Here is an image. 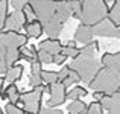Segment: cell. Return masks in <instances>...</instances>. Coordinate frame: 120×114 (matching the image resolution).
<instances>
[{
  "label": "cell",
  "mask_w": 120,
  "mask_h": 114,
  "mask_svg": "<svg viewBox=\"0 0 120 114\" xmlns=\"http://www.w3.org/2000/svg\"><path fill=\"white\" fill-rule=\"evenodd\" d=\"M30 0H11V5L15 11H21L26 5H29Z\"/></svg>",
  "instance_id": "1f68e13d"
},
{
  "label": "cell",
  "mask_w": 120,
  "mask_h": 114,
  "mask_svg": "<svg viewBox=\"0 0 120 114\" xmlns=\"http://www.w3.org/2000/svg\"><path fill=\"white\" fill-rule=\"evenodd\" d=\"M37 52H38V49H35L34 46H30V47L24 46V47H21V50H20V59L32 62L34 59H37Z\"/></svg>",
  "instance_id": "ac0fdd59"
},
{
  "label": "cell",
  "mask_w": 120,
  "mask_h": 114,
  "mask_svg": "<svg viewBox=\"0 0 120 114\" xmlns=\"http://www.w3.org/2000/svg\"><path fill=\"white\" fill-rule=\"evenodd\" d=\"M108 114H120V93L111 94V106L108 110Z\"/></svg>",
  "instance_id": "cb8c5ba5"
},
{
  "label": "cell",
  "mask_w": 120,
  "mask_h": 114,
  "mask_svg": "<svg viewBox=\"0 0 120 114\" xmlns=\"http://www.w3.org/2000/svg\"><path fill=\"white\" fill-rule=\"evenodd\" d=\"M93 37H94L93 26L85 24V23H81L79 26L76 27V32H75V41H76V43L88 44V43L93 41Z\"/></svg>",
  "instance_id": "30bf717a"
},
{
  "label": "cell",
  "mask_w": 120,
  "mask_h": 114,
  "mask_svg": "<svg viewBox=\"0 0 120 114\" xmlns=\"http://www.w3.org/2000/svg\"><path fill=\"white\" fill-rule=\"evenodd\" d=\"M100 62H102L103 67H109V68H112V70L120 73V52H116V53L105 52L102 55Z\"/></svg>",
  "instance_id": "8fae6325"
},
{
  "label": "cell",
  "mask_w": 120,
  "mask_h": 114,
  "mask_svg": "<svg viewBox=\"0 0 120 114\" xmlns=\"http://www.w3.org/2000/svg\"><path fill=\"white\" fill-rule=\"evenodd\" d=\"M117 93H120V87H119V90H117Z\"/></svg>",
  "instance_id": "b9f144b4"
},
{
  "label": "cell",
  "mask_w": 120,
  "mask_h": 114,
  "mask_svg": "<svg viewBox=\"0 0 120 114\" xmlns=\"http://www.w3.org/2000/svg\"><path fill=\"white\" fill-rule=\"evenodd\" d=\"M108 18L120 27V0H114V5L109 8V15Z\"/></svg>",
  "instance_id": "d6986e66"
},
{
  "label": "cell",
  "mask_w": 120,
  "mask_h": 114,
  "mask_svg": "<svg viewBox=\"0 0 120 114\" xmlns=\"http://www.w3.org/2000/svg\"><path fill=\"white\" fill-rule=\"evenodd\" d=\"M70 8H71V15L78 20L82 18V0H70Z\"/></svg>",
  "instance_id": "d4e9b609"
},
{
  "label": "cell",
  "mask_w": 120,
  "mask_h": 114,
  "mask_svg": "<svg viewBox=\"0 0 120 114\" xmlns=\"http://www.w3.org/2000/svg\"><path fill=\"white\" fill-rule=\"evenodd\" d=\"M105 2H106V3H109V2H114V0H105Z\"/></svg>",
  "instance_id": "60d3db41"
},
{
  "label": "cell",
  "mask_w": 120,
  "mask_h": 114,
  "mask_svg": "<svg viewBox=\"0 0 120 114\" xmlns=\"http://www.w3.org/2000/svg\"><path fill=\"white\" fill-rule=\"evenodd\" d=\"M41 96L43 94L38 91L32 90V91H26L21 93V103L24 106V113L27 114H38L41 110Z\"/></svg>",
  "instance_id": "8992f818"
},
{
  "label": "cell",
  "mask_w": 120,
  "mask_h": 114,
  "mask_svg": "<svg viewBox=\"0 0 120 114\" xmlns=\"http://www.w3.org/2000/svg\"><path fill=\"white\" fill-rule=\"evenodd\" d=\"M100 64L102 62L97 61L94 58V55H78L76 58L71 61L70 67L79 75L81 81L90 82L94 76L97 75V72L100 70Z\"/></svg>",
  "instance_id": "5b68a950"
},
{
  "label": "cell",
  "mask_w": 120,
  "mask_h": 114,
  "mask_svg": "<svg viewBox=\"0 0 120 114\" xmlns=\"http://www.w3.org/2000/svg\"><path fill=\"white\" fill-rule=\"evenodd\" d=\"M109 15V8L105 0H82L81 21L90 26H96Z\"/></svg>",
  "instance_id": "277c9868"
},
{
  "label": "cell",
  "mask_w": 120,
  "mask_h": 114,
  "mask_svg": "<svg viewBox=\"0 0 120 114\" xmlns=\"http://www.w3.org/2000/svg\"><path fill=\"white\" fill-rule=\"evenodd\" d=\"M34 90L43 94V93H47V91H49V85H46V84H41V85H38V87H35Z\"/></svg>",
  "instance_id": "74e56055"
},
{
  "label": "cell",
  "mask_w": 120,
  "mask_h": 114,
  "mask_svg": "<svg viewBox=\"0 0 120 114\" xmlns=\"http://www.w3.org/2000/svg\"><path fill=\"white\" fill-rule=\"evenodd\" d=\"M65 59H67V58H65V56L62 55L61 52L56 53V55H53V62H55V64H58V65H59V64H64Z\"/></svg>",
  "instance_id": "8d00e7d4"
},
{
  "label": "cell",
  "mask_w": 120,
  "mask_h": 114,
  "mask_svg": "<svg viewBox=\"0 0 120 114\" xmlns=\"http://www.w3.org/2000/svg\"><path fill=\"white\" fill-rule=\"evenodd\" d=\"M87 94H88V93H87V88L76 85V87H73V88H71V90L67 93V99H70V100H79L81 97H85Z\"/></svg>",
  "instance_id": "ffe728a7"
},
{
  "label": "cell",
  "mask_w": 120,
  "mask_h": 114,
  "mask_svg": "<svg viewBox=\"0 0 120 114\" xmlns=\"http://www.w3.org/2000/svg\"><path fill=\"white\" fill-rule=\"evenodd\" d=\"M93 32L97 37H108V38H120V27L116 26L109 18H105L99 24L93 26Z\"/></svg>",
  "instance_id": "ba28073f"
},
{
  "label": "cell",
  "mask_w": 120,
  "mask_h": 114,
  "mask_svg": "<svg viewBox=\"0 0 120 114\" xmlns=\"http://www.w3.org/2000/svg\"><path fill=\"white\" fill-rule=\"evenodd\" d=\"M6 17H8V0H0V32L5 30Z\"/></svg>",
  "instance_id": "603a6c76"
},
{
  "label": "cell",
  "mask_w": 120,
  "mask_h": 114,
  "mask_svg": "<svg viewBox=\"0 0 120 114\" xmlns=\"http://www.w3.org/2000/svg\"><path fill=\"white\" fill-rule=\"evenodd\" d=\"M102 96H103V93H100V91H94V93H93L94 100H97V102H99V100L102 99Z\"/></svg>",
  "instance_id": "f35d334b"
},
{
  "label": "cell",
  "mask_w": 120,
  "mask_h": 114,
  "mask_svg": "<svg viewBox=\"0 0 120 114\" xmlns=\"http://www.w3.org/2000/svg\"><path fill=\"white\" fill-rule=\"evenodd\" d=\"M30 6L37 14L47 38L59 40L65 21L71 17L68 0H30Z\"/></svg>",
  "instance_id": "6da1fadb"
},
{
  "label": "cell",
  "mask_w": 120,
  "mask_h": 114,
  "mask_svg": "<svg viewBox=\"0 0 120 114\" xmlns=\"http://www.w3.org/2000/svg\"><path fill=\"white\" fill-rule=\"evenodd\" d=\"M99 50V43L97 41H91L88 44H84V46L79 49V55H94V53Z\"/></svg>",
  "instance_id": "7402d4cb"
},
{
  "label": "cell",
  "mask_w": 120,
  "mask_h": 114,
  "mask_svg": "<svg viewBox=\"0 0 120 114\" xmlns=\"http://www.w3.org/2000/svg\"><path fill=\"white\" fill-rule=\"evenodd\" d=\"M61 53L65 56V58H73L75 59L78 55H79V49L76 47V41L75 40H68L67 43L62 46Z\"/></svg>",
  "instance_id": "2e32d148"
},
{
  "label": "cell",
  "mask_w": 120,
  "mask_h": 114,
  "mask_svg": "<svg viewBox=\"0 0 120 114\" xmlns=\"http://www.w3.org/2000/svg\"><path fill=\"white\" fill-rule=\"evenodd\" d=\"M43 64L38 61V59H34L32 62H30V73H41V70H43Z\"/></svg>",
  "instance_id": "d590c367"
},
{
  "label": "cell",
  "mask_w": 120,
  "mask_h": 114,
  "mask_svg": "<svg viewBox=\"0 0 120 114\" xmlns=\"http://www.w3.org/2000/svg\"><path fill=\"white\" fill-rule=\"evenodd\" d=\"M78 82H81V78H79V75L76 73V72L71 68V72H70V75L67 76V78L62 81V84L65 85V88H68V87H71L73 84H78Z\"/></svg>",
  "instance_id": "4316f807"
},
{
  "label": "cell",
  "mask_w": 120,
  "mask_h": 114,
  "mask_svg": "<svg viewBox=\"0 0 120 114\" xmlns=\"http://www.w3.org/2000/svg\"><path fill=\"white\" fill-rule=\"evenodd\" d=\"M23 70H24L23 65H20V64L12 65L5 73V82H8V84H15L17 81H20L21 76H23Z\"/></svg>",
  "instance_id": "5bb4252c"
},
{
  "label": "cell",
  "mask_w": 120,
  "mask_h": 114,
  "mask_svg": "<svg viewBox=\"0 0 120 114\" xmlns=\"http://www.w3.org/2000/svg\"><path fill=\"white\" fill-rule=\"evenodd\" d=\"M87 106L88 105H85L81 99L79 100H71L67 106V111H68V114H85L87 113Z\"/></svg>",
  "instance_id": "e0dca14e"
},
{
  "label": "cell",
  "mask_w": 120,
  "mask_h": 114,
  "mask_svg": "<svg viewBox=\"0 0 120 114\" xmlns=\"http://www.w3.org/2000/svg\"><path fill=\"white\" fill-rule=\"evenodd\" d=\"M99 103H100V106H102L103 110H106V111H108L109 106H111V94H103L102 99L99 100Z\"/></svg>",
  "instance_id": "d6a6232c"
},
{
  "label": "cell",
  "mask_w": 120,
  "mask_h": 114,
  "mask_svg": "<svg viewBox=\"0 0 120 114\" xmlns=\"http://www.w3.org/2000/svg\"><path fill=\"white\" fill-rule=\"evenodd\" d=\"M0 114H3V111H2V110H0Z\"/></svg>",
  "instance_id": "7bdbcfd3"
},
{
  "label": "cell",
  "mask_w": 120,
  "mask_h": 114,
  "mask_svg": "<svg viewBox=\"0 0 120 114\" xmlns=\"http://www.w3.org/2000/svg\"><path fill=\"white\" fill-rule=\"evenodd\" d=\"M85 114H103V108L100 106V103L97 100H94L87 106V113Z\"/></svg>",
  "instance_id": "83f0119b"
},
{
  "label": "cell",
  "mask_w": 120,
  "mask_h": 114,
  "mask_svg": "<svg viewBox=\"0 0 120 114\" xmlns=\"http://www.w3.org/2000/svg\"><path fill=\"white\" fill-rule=\"evenodd\" d=\"M3 84H5V78L0 76V97H2V93H3Z\"/></svg>",
  "instance_id": "ab89813d"
},
{
  "label": "cell",
  "mask_w": 120,
  "mask_h": 114,
  "mask_svg": "<svg viewBox=\"0 0 120 114\" xmlns=\"http://www.w3.org/2000/svg\"><path fill=\"white\" fill-rule=\"evenodd\" d=\"M41 84H43V79H41L40 73H30L29 75V85L32 88L38 87V85H41Z\"/></svg>",
  "instance_id": "4dcf8cb0"
},
{
  "label": "cell",
  "mask_w": 120,
  "mask_h": 114,
  "mask_svg": "<svg viewBox=\"0 0 120 114\" xmlns=\"http://www.w3.org/2000/svg\"><path fill=\"white\" fill-rule=\"evenodd\" d=\"M41 79H43V84L50 85L53 82H58V73L56 72H50V70H41Z\"/></svg>",
  "instance_id": "44dd1931"
},
{
  "label": "cell",
  "mask_w": 120,
  "mask_h": 114,
  "mask_svg": "<svg viewBox=\"0 0 120 114\" xmlns=\"http://www.w3.org/2000/svg\"><path fill=\"white\" fill-rule=\"evenodd\" d=\"M38 114H64V113L58 108H53V106H41Z\"/></svg>",
  "instance_id": "e575fe53"
},
{
  "label": "cell",
  "mask_w": 120,
  "mask_h": 114,
  "mask_svg": "<svg viewBox=\"0 0 120 114\" xmlns=\"http://www.w3.org/2000/svg\"><path fill=\"white\" fill-rule=\"evenodd\" d=\"M21 11L24 12V17H26L27 23H29V21H35L37 20V14H35V11H34V8L30 6V3H29V5H26Z\"/></svg>",
  "instance_id": "f1b7e54d"
},
{
  "label": "cell",
  "mask_w": 120,
  "mask_h": 114,
  "mask_svg": "<svg viewBox=\"0 0 120 114\" xmlns=\"http://www.w3.org/2000/svg\"><path fill=\"white\" fill-rule=\"evenodd\" d=\"M70 72H71V67H70V65H64V67L59 70V73H58V82H62V81H64V79L70 75Z\"/></svg>",
  "instance_id": "836d02e7"
},
{
  "label": "cell",
  "mask_w": 120,
  "mask_h": 114,
  "mask_svg": "<svg viewBox=\"0 0 120 114\" xmlns=\"http://www.w3.org/2000/svg\"><path fill=\"white\" fill-rule=\"evenodd\" d=\"M88 88L103 94H114L120 87V73L109 67H100L97 75L88 82Z\"/></svg>",
  "instance_id": "3957f363"
},
{
  "label": "cell",
  "mask_w": 120,
  "mask_h": 114,
  "mask_svg": "<svg viewBox=\"0 0 120 114\" xmlns=\"http://www.w3.org/2000/svg\"><path fill=\"white\" fill-rule=\"evenodd\" d=\"M37 59H38L41 64H52L53 62V55H50L49 52H46V50L38 49V52H37Z\"/></svg>",
  "instance_id": "484cf974"
},
{
  "label": "cell",
  "mask_w": 120,
  "mask_h": 114,
  "mask_svg": "<svg viewBox=\"0 0 120 114\" xmlns=\"http://www.w3.org/2000/svg\"><path fill=\"white\" fill-rule=\"evenodd\" d=\"M38 49L41 50H46V52H49L50 55H56V53L61 52L62 49V44L59 40H52V38H47V40L41 41L38 44Z\"/></svg>",
  "instance_id": "4fadbf2b"
},
{
  "label": "cell",
  "mask_w": 120,
  "mask_h": 114,
  "mask_svg": "<svg viewBox=\"0 0 120 114\" xmlns=\"http://www.w3.org/2000/svg\"><path fill=\"white\" fill-rule=\"evenodd\" d=\"M24 29H26V35L29 37V38H40L41 35H43V32H44L43 26H41V23H40L38 20L26 23Z\"/></svg>",
  "instance_id": "9a60e30c"
},
{
  "label": "cell",
  "mask_w": 120,
  "mask_h": 114,
  "mask_svg": "<svg viewBox=\"0 0 120 114\" xmlns=\"http://www.w3.org/2000/svg\"><path fill=\"white\" fill-rule=\"evenodd\" d=\"M27 20L24 17L23 11H14L12 14H8L5 21V32H20L26 26Z\"/></svg>",
  "instance_id": "9c48e42d"
},
{
  "label": "cell",
  "mask_w": 120,
  "mask_h": 114,
  "mask_svg": "<svg viewBox=\"0 0 120 114\" xmlns=\"http://www.w3.org/2000/svg\"><path fill=\"white\" fill-rule=\"evenodd\" d=\"M5 114H24V110L17 106V103H6L5 106Z\"/></svg>",
  "instance_id": "f546056e"
},
{
  "label": "cell",
  "mask_w": 120,
  "mask_h": 114,
  "mask_svg": "<svg viewBox=\"0 0 120 114\" xmlns=\"http://www.w3.org/2000/svg\"><path fill=\"white\" fill-rule=\"evenodd\" d=\"M29 37L20 32H0V73L5 75L20 59L21 47L27 46Z\"/></svg>",
  "instance_id": "7a4b0ae2"
},
{
  "label": "cell",
  "mask_w": 120,
  "mask_h": 114,
  "mask_svg": "<svg viewBox=\"0 0 120 114\" xmlns=\"http://www.w3.org/2000/svg\"><path fill=\"white\" fill-rule=\"evenodd\" d=\"M0 99H9L11 103H18L21 102V91L15 84H8V87L3 88V93Z\"/></svg>",
  "instance_id": "7c38bea8"
},
{
  "label": "cell",
  "mask_w": 120,
  "mask_h": 114,
  "mask_svg": "<svg viewBox=\"0 0 120 114\" xmlns=\"http://www.w3.org/2000/svg\"><path fill=\"white\" fill-rule=\"evenodd\" d=\"M50 99L47 100L46 106H59L67 100V88L62 82H53L49 85Z\"/></svg>",
  "instance_id": "52a82bcc"
}]
</instances>
